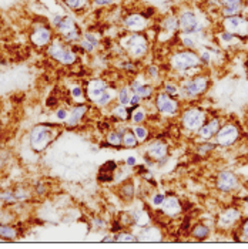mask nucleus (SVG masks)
I'll return each instance as SVG.
<instances>
[{
  "label": "nucleus",
  "instance_id": "obj_33",
  "mask_svg": "<svg viewBox=\"0 0 248 249\" xmlns=\"http://www.w3.org/2000/svg\"><path fill=\"white\" fill-rule=\"evenodd\" d=\"M114 239L117 242H134L137 241V236H134L133 233H129V232H120L118 235H115Z\"/></svg>",
  "mask_w": 248,
  "mask_h": 249
},
{
  "label": "nucleus",
  "instance_id": "obj_48",
  "mask_svg": "<svg viewBox=\"0 0 248 249\" xmlns=\"http://www.w3.org/2000/svg\"><path fill=\"white\" fill-rule=\"evenodd\" d=\"M3 204V196H1V194H0V205Z\"/></svg>",
  "mask_w": 248,
  "mask_h": 249
},
{
  "label": "nucleus",
  "instance_id": "obj_17",
  "mask_svg": "<svg viewBox=\"0 0 248 249\" xmlns=\"http://www.w3.org/2000/svg\"><path fill=\"white\" fill-rule=\"evenodd\" d=\"M78 44H80V49L86 50L87 53H93L98 47V38L95 37V35H92V33H86L78 40Z\"/></svg>",
  "mask_w": 248,
  "mask_h": 249
},
{
  "label": "nucleus",
  "instance_id": "obj_12",
  "mask_svg": "<svg viewBox=\"0 0 248 249\" xmlns=\"http://www.w3.org/2000/svg\"><path fill=\"white\" fill-rule=\"evenodd\" d=\"M123 26L127 30L133 32V33H138V32H141V30H144L147 27V19L140 13H133V15L124 18Z\"/></svg>",
  "mask_w": 248,
  "mask_h": 249
},
{
  "label": "nucleus",
  "instance_id": "obj_5",
  "mask_svg": "<svg viewBox=\"0 0 248 249\" xmlns=\"http://www.w3.org/2000/svg\"><path fill=\"white\" fill-rule=\"evenodd\" d=\"M200 63L201 60L192 50H180L172 58V69L178 71H187L191 69H195L198 67Z\"/></svg>",
  "mask_w": 248,
  "mask_h": 249
},
{
  "label": "nucleus",
  "instance_id": "obj_40",
  "mask_svg": "<svg viewBox=\"0 0 248 249\" xmlns=\"http://www.w3.org/2000/svg\"><path fill=\"white\" fill-rule=\"evenodd\" d=\"M166 196L163 194H154L153 196V205L154 207H161V204L164 202Z\"/></svg>",
  "mask_w": 248,
  "mask_h": 249
},
{
  "label": "nucleus",
  "instance_id": "obj_31",
  "mask_svg": "<svg viewBox=\"0 0 248 249\" xmlns=\"http://www.w3.org/2000/svg\"><path fill=\"white\" fill-rule=\"evenodd\" d=\"M209 233H210V230L206 225H198L192 230V236L197 239H204L209 236Z\"/></svg>",
  "mask_w": 248,
  "mask_h": 249
},
{
  "label": "nucleus",
  "instance_id": "obj_46",
  "mask_svg": "<svg viewBox=\"0 0 248 249\" xmlns=\"http://www.w3.org/2000/svg\"><path fill=\"white\" fill-rule=\"evenodd\" d=\"M147 73H149L150 76L155 77L158 74V69H157V67H149V69H147Z\"/></svg>",
  "mask_w": 248,
  "mask_h": 249
},
{
  "label": "nucleus",
  "instance_id": "obj_7",
  "mask_svg": "<svg viewBox=\"0 0 248 249\" xmlns=\"http://www.w3.org/2000/svg\"><path fill=\"white\" fill-rule=\"evenodd\" d=\"M30 41L35 47L38 49H43V47H47L52 40H53V33H52V29L44 26V24H40L36 26L32 32H30Z\"/></svg>",
  "mask_w": 248,
  "mask_h": 249
},
{
  "label": "nucleus",
  "instance_id": "obj_10",
  "mask_svg": "<svg viewBox=\"0 0 248 249\" xmlns=\"http://www.w3.org/2000/svg\"><path fill=\"white\" fill-rule=\"evenodd\" d=\"M178 29H181L184 35H195L201 30V26L192 12H184L178 19Z\"/></svg>",
  "mask_w": 248,
  "mask_h": 249
},
{
  "label": "nucleus",
  "instance_id": "obj_47",
  "mask_svg": "<svg viewBox=\"0 0 248 249\" xmlns=\"http://www.w3.org/2000/svg\"><path fill=\"white\" fill-rule=\"evenodd\" d=\"M243 232H244V235L248 238V219L244 222V225H243Z\"/></svg>",
  "mask_w": 248,
  "mask_h": 249
},
{
  "label": "nucleus",
  "instance_id": "obj_11",
  "mask_svg": "<svg viewBox=\"0 0 248 249\" xmlns=\"http://www.w3.org/2000/svg\"><path fill=\"white\" fill-rule=\"evenodd\" d=\"M155 107L157 110L164 115H174L178 111V103L172 98V96L161 93L155 97Z\"/></svg>",
  "mask_w": 248,
  "mask_h": 249
},
{
  "label": "nucleus",
  "instance_id": "obj_20",
  "mask_svg": "<svg viewBox=\"0 0 248 249\" xmlns=\"http://www.w3.org/2000/svg\"><path fill=\"white\" fill-rule=\"evenodd\" d=\"M161 207H163V211L166 212L169 216H174V215H177L178 212L181 211L180 202H178V199H177L175 196H169V198H166L164 202L161 204Z\"/></svg>",
  "mask_w": 248,
  "mask_h": 249
},
{
  "label": "nucleus",
  "instance_id": "obj_9",
  "mask_svg": "<svg viewBox=\"0 0 248 249\" xmlns=\"http://www.w3.org/2000/svg\"><path fill=\"white\" fill-rule=\"evenodd\" d=\"M209 87V77L197 76L187 80L183 86V91L189 97H195L203 94Z\"/></svg>",
  "mask_w": 248,
  "mask_h": 249
},
{
  "label": "nucleus",
  "instance_id": "obj_8",
  "mask_svg": "<svg viewBox=\"0 0 248 249\" xmlns=\"http://www.w3.org/2000/svg\"><path fill=\"white\" fill-rule=\"evenodd\" d=\"M224 29L231 35L237 36H247L248 35V20L235 15L224 19Z\"/></svg>",
  "mask_w": 248,
  "mask_h": 249
},
{
  "label": "nucleus",
  "instance_id": "obj_6",
  "mask_svg": "<svg viewBox=\"0 0 248 249\" xmlns=\"http://www.w3.org/2000/svg\"><path fill=\"white\" fill-rule=\"evenodd\" d=\"M183 125L191 130V131H198L203 125H204V121H206V113L200 108H190L187 110L184 114H183Z\"/></svg>",
  "mask_w": 248,
  "mask_h": 249
},
{
  "label": "nucleus",
  "instance_id": "obj_24",
  "mask_svg": "<svg viewBox=\"0 0 248 249\" xmlns=\"http://www.w3.org/2000/svg\"><path fill=\"white\" fill-rule=\"evenodd\" d=\"M64 4L72 10L80 12L90 4V0H64Z\"/></svg>",
  "mask_w": 248,
  "mask_h": 249
},
{
  "label": "nucleus",
  "instance_id": "obj_49",
  "mask_svg": "<svg viewBox=\"0 0 248 249\" xmlns=\"http://www.w3.org/2000/svg\"><path fill=\"white\" fill-rule=\"evenodd\" d=\"M247 201H248V199H247Z\"/></svg>",
  "mask_w": 248,
  "mask_h": 249
},
{
  "label": "nucleus",
  "instance_id": "obj_39",
  "mask_svg": "<svg viewBox=\"0 0 248 249\" xmlns=\"http://www.w3.org/2000/svg\"><path fill=\"white\" fill-rule=\"evenodd\" d=\"M181 43L187 47V49H194L195 47V40L192 37H190V35H187V36H184V37L181 38Z\"/></svg>",
  "mask_w": 248,
  "mask_h": 249
},
{
  "label": "nucleus",
  "instance_id": "obj_28",
  "mask_svg": "<svg viewBox=\"0 0 248 249\" xmlns=\"http://www.w3.org/2000/svg\"><path fill=\"white\" fill-rule=\"evenodd\" d=\"M132 89L129 87H123L120 91H118V103L123 104V106H127L130 104V98H132Z\"/></svg>",
  "mask_w": 248,
  "mask_h": 249
},
{
  "label": "nucleus",
  "instance_id": "obj_37",
  "mask_svg": "<svg viewBox=\"0 0 248 249\" xmlns=\"http://www.w3.org/2000/svg\"><path fill=\"white\" fill-rule=\"evenodd\" d=\"M224 7H234V9H241L243 0H221Z\"/></svg>",
  "mask_w": 248,
  "mask_h": 249
},
{
  "label": "nucleus",
  "instance_id": "obj_13",
  "mask_svg": "<svg viewBox=\"0 0 248 249\" xmlns=\"http://www.w3.org/2000/svg\"><path fill=\"white\" fill-rule=\"evenodd\" d=\"M109 89V86H107V83L104 81V80H101V78H95V80H90L89 83H87V97L95 103L101 94L106 91Z\"/></svg>",
  "mask_w": 248,
  "mask_h": 249
},
{
  "label": "nucleus",
  "instance_id": "obj_3",
  "mask_svg": "<svg viewBox=\"0 0 248 249\" xmlns=\"http://www.w3.org/2000/svg\"><path fill=\"white\" fill-rule=\"evenodd\" d=\"M47 54L63 66H72L77 61L76 52L60 37L53 38L52 43L47 46Z\"/></svg>",
  "mask_w": 248,
  "mask_h": 249
},
{
  "label": "nucleus",
  "instance_id": "obj_30",
  "mask_svg": "<svg viewBox=\"0 0 248 249\" xmlns=\"http://www.w3.org/2000/svg\"><path fill=\"white\" fill-rule=\"evenodd\" d=\"M134 93L137 96H140V98H150L152 94H153V87L152 86H147V84H141Z\"/></svg>",
  "mask_w": 248,
  "mask_h": 249
},
{
  "label": "nucleus",
  "instance_id": "obj_29",
  "mask_svg": "<svg viewBox=\"0 0 248 249\" xmlns=\"http://www.w3.org/2000/svg\"><path fill=\"white\" fill-rule=\"evenodd\" d=\"M112 114L114 115V117H117V118H120V120H127V118L130 117V111L126 108V106L118 104V106H115L114 108H113Z\"/></svg>",
  "mask_w": 248,
  "mask_h": 249
},
{
  "label": "nucleus",
  "instance_id": "obj_14",
  "mask_svg": "<svg viewBox=\"0 0 248 249\" xmlns=\"http://www.w3.org/2000/svg\"><path fill=\"white\" fill-rule=\"evenodd\" d=\"M238 138V130L234 125H224L221 130H218L217 133V142L220 145H231L235 142V140Z\"/></svg>",
  "mask_w": 248,
  "mask_h": 249
},
{
  "label": "nucleus",
  "instance_id": "obj_1",
  "mask_svg": "<svg viewBox=\"0 0 248 249\" xmlns=\"http://www.w3.org/2000/svg\"><path fill=\"white\" fill-rule=\"evenodd\" d=\"M56 130L53 124H38L30 131V147L33 151H44L50 142L56 138Z\"/></svg>",
  "mask_w": 248,
  "mask_h": 249
},
{
  "label": "nucleus",
  "instance_id": "obj_26",
  "mask_svg": "<svg viewBox=\"0 0 248 249\" xmlns=\"http://www.w3.org/2000/svg\"><path fill=\"white\" fill-rule=\"evenodd\" d=\"M137 144H138V140H137V137H135L133 131H124V134H123V145L127 147V148H133Z\"/></svg>",
  "mask_w": 248,
  "mask_h": 249
},
{
  "label": "nucleus",
  "instance_id": "obj_42",
  "mask_svg": "<svg viewBox=\"0 0 248 249\" xmlns=\"http://www.w3.org/2000/svg\"><path fill=\"white\" fill-rule=\"evenodd\" d=\"M93 3H95V6H101V7H104V6H110V4H113V3H114V0H93Z\"/></svg>",
  "mask_w": 248,
  "mask_h": 249
},
{
  "label": "nucleus",
  "instance_id": "obj_27",
  "mask_svg": "<svg viewBox=\"0 0 248 249\" xmlns=\"http://www.w3.org/2000/svg\"><path fill=\"white\" fill-rule=\"evenodd\" d=\"M114 98V90H112V89H107L103 94H101V97L95 101V104L97 106H107V104H110L112 103V100Z\"/></svg>",
  "mask_w": 248,
  "mask_h": 249
},
{
  "label": "nucleus",
  "instance_id": "obj_44",
  "mask_svg": "<svg viewBox=\"0 0 248 249\" xmlns=\"http://www.w3.org/2000/svg\"><path fill=\"white\" fill-rule=\"evenodd\" d=\"M140 100H141V98H140V96H137V94L134 93L133 96H132V98H130V104H132L133 107H134V106L137 107V106L140 104Z\"/></svg>",
  "mask_w": 248,
  "mask_h": 249
},
{
  "label": "nucleus",
  "instance_id": "obj_22",
  "mask_svg": "<svg viewBox=\"0 0 248 249\" xmlns=\"http://www.w3.org/2000/svg\"><path fill=\"white\" fill-rule=\"evenodd\" d=\"M0 236L3 239H15V238H18V231L12 225L0 224Z\"/></svg>",
  "mask_w": 248,
  "mask_h": 249
},
{
  "label": "nucleus",
  "instance_id": "obj_19",
  "mask_svg": "<svg viewBox=\"0 0 248 249\" xmlns=\"http://www.w3.org/2000/svg\"><path fill=\"white\" fill-rule=\"evenodd\" d=\"M147 154L150 157H153L154 160H163L166 157V154H167V147L161 141H154L149 145Z\"/></svg>",
  "mask_w": 248,
  "mask_h": 249
},
{
  "label": "nucleus",
  "instance_id": "obj_32",
  "mask_svg": "<svg viewBox=\"0 0 248 249\" xmlns=\"http://www.w3.org/2000/svg\"><path fill=\"white\" fill-rule=\"evenodd\" d=\"M133 133L135 134V137H137L138 142L146 141V138L149 137V130H147L146 127H143V125H137V127H134Z\"/></svg>",
  "mask_w": 248,
  "mask_h": 249
},
{
  "label": "nucleus",
  "instance_id": "obj_21",
  "mask_svg": "<svg viewBox=\"0 0 248 249\" xmlns=\"http://www.w3.org/2000/svg\"><path fill=\"white\" fill-rule=\"evenodd\" d=\"M240 211L238 210H234V208H229L227 211H224L221 213V216H220V225L221 227H229V225H232L235 221H238L240 219Z\"/></svg>",
  "mask_w": 248,
  "mask_h": 249
},
{
  "label": "nucleus",
  "instance_id": "obj_34",
  "mask_svg": "<svg viewBox=\"0 0 248 249\" xmlns=\"http://www.w3.org/2000/svg\"><path fill=\"white\" fill-rule=\"evenodd\" d=\"M132 120H133L134 124H141L146 120V111L141 107H138L137 110H134V113L132 114Z\"/></svg>",
  "mask_w": 248,
  "mask_h": 249
},
{
  "label": "nucleus",
  "instance_id": "obj_45",
  "mask_svg": "<svg viewBox=\"0 0 248 249\" xmlns=\"http://www.w3.org/2000/svg\"><path fill=\"white\" fill-rule=\"evenodd\" d=\"M126 164H127V165H130V167H134V165L137 164V160H135V157H129V158L126 160Z\"/></svg>",
  "mask_w": 248,
  "mask_h": 249
},
{
  "label": "nucleus",
  "instance_id": "obj_15",
  "mask_svg": "<svg viewBox=\"0 0 248 249\" xmlns=\"http://www.w3.org/2000/svg\"><path fill=\"white\" fill-rule=\"evenodd\" d=\"M217 187L224 192L232 191L238 187V178L229 171H223L217 178Z\"/></svg>",
  "mask_w": 248,
  "mask_h": 249
},
{
  "label": "nucleus",
  "instance_id": "obj_16",
  "mask_svg": "<svg viewBox=\"0 0 248 249\" xmlns=\"http://www.w3.org/2000/svg\"><path fill=\"white\" fill-rule=\"evenodd\" d=\"M87 113V106L86 104H77L70 111H69V117L64 121L67 127H76L78 123L83 120V117Z\"/></svg>",
  "mask_w": 248,
  "mask_h": 249
},
{
  "label": "nucleus",
  "instance_id": "obj_36",
  "mask_svg": "<svg viewBox=\"0 0 248 249\" xmlns=\"http://www.w3.org/2000/svg\"><path fill=\"white\" fill-rule=\"evenodd\" d=\"M55 115H56V120H57V121L64 123V121L67 120V117H69V111H67L66 108H63V107H60V108H57V110L55 111Z\"/></svg>",
  "mask_w": 248,
  "mask_h": 249
},
{
  "label": "nucleus",
  "instance_id": "obj_35",
  "mask_svg": "<svg viewBox=\"0 0 248 249\" xmlns=\"http://www.w3.org/2000/svg\"><path fill=\"white\" fill-rule=\"evenodd\" d=\"M70 96L73 100H83V97H84V93H83V90H81V87L80 86H75V87H72V90H70Z\"/></svg>",
  "mask_w": 248,
  "mask_h": 249
},
{
  "label": "nucleus",
  "instance_id": "obj_25",
  "mask_svg": "<svg viewBox=\"0 0 248 249\" xmlns=\"http://www.w3.org/2000/svg\"><path fill=\"white\" fill-rule=\"evenodd\" d=\"M161 27L169 32V33H172L178 29V19L172 18V16H167L166 19L161 21Z\"/></svg>",
  "mask_w": 248,
  "mask_h": 249
},
{
  "label": "nucleus",
  "instance_id": "obj_23",
  "mask_svg": "<svg viewBox=\"0 0 248 249\" xmlns=\"http://www.w3.org/2000/svg\"><path fill=\"white\" fill-rule=\"evenodd\" d=\"M123 134L124 133H118V131H110L109 134H107V142H109V145H112V147H120V145H123Z\"/></svg>",
  "mask_w": 248,
  "mask_h": 249
},
{
  "label": "nucleus",
  "instance_id": "obj_2",
  "mask_svg": "<svg viewBox=\"0 0 248 249\" xmlns=\"http://www.w3.org/2000/svg\"><path fill=\"white\" fill-rule=\"evenodd\" d=\"M52 26L56 29L58 33V37L61 38L64 43L72 44L80 40V30L77 27L76 21L69 18V16H63L57 15L52 20Z\"/></svg>",
  "mask_w": 248,
  "mask_h": 249
},
{
  "label": "nucleus",
  "instance_id": "obj_41",
  "mask_svg": "<svg viewBox=\"0 0 248 249\" xmlns=\"http://www.w3.org/2000/svg\"><path fill=\"white\" fill-rule=\"evenodd\" d=\"M200 60L203 61V63H206V64H209L211 61V54L209 50H203V53H201V56H200Z\"/></svg>",
  "mask_w": 248,
  "mask_h": 249
},
{
  "label": "nucleus",
  "instance_id": "obj_18",
  "mask_svg": "<svg viewBox=\"0 0 248 249\" xmlns=\"http://www.w3.org/2000/svg\"><path fill=\"white\" fill-rule=\"evenodd\" d=\"M218 130H220V121H218L217 118H214V120H211L209 124L203 125V127L198 130V134H200L201 138L209 140V138H211L214 134H217Z\"/></svg>",
  "mask_w": 248,
  "mask_h": 249
},
{
  "label": "nucleus",
  "instance_id": "obj_43",
  "mask_svg": "<svg viewBox=\"0 0 248 249\" xmlns=\"http://www.w3.org/2000/svg\"><path fill=\"white\" fill-rule=\"evenodd\" d=\"M234 38H235V36H234V35H231V33H229V32H223V33H221V40H223V41H226V43L232 41Z\"/></svg>",
  "mask_w": 248,
  "mask_h": 249
},
{
  "label": "nucleus",
  "instance_id": "obj_38",
  "mask_svg": "<svg viewBox=\"0 0 248 249\" xmlns=\"http://www.w3.org/2000/svg\"><path fill=\"white\" fill-rule=\"evenodd\" d=\"M164 91H166V94L174 97L178 94V87H177V86H174L172 83H167V84H166V87H164Z\"/></svg>",
  "mask_w": 248,
  "mask_h": 249
},
{
  "label": "nucleus",
  "instance_id": "obj_4",
  "mask_svg": "<svg viewBox=\"0 0 248 249\" xmlns=\"http://www.w3.org/2000/svg\"><path fill=\"white\" fill-rule=\"evenodd\" d=\"M121 47L134 58H141L149 50V40L144 35L133 33L124 36L121 40Z\"/></svg>",
  "mask_w": 248,
  "mask_h": 249
}]
</instances>
